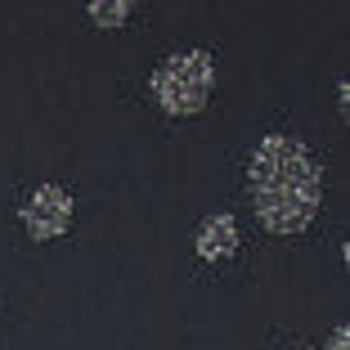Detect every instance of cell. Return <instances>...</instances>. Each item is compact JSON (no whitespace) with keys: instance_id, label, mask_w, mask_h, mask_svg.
Listing matches in <instances>:
<instances>
[{"instance_id":"cell-1","label":"cell","mask_w":350,"mask_h":350,"mask_svg":"<svg viewBox=\"0 0 350 350\" xmlns=\"http://www.w3.org/2000/svg\"><path fill=\"white\" fill-rule=\"evenodd\" d=\"M252 198L256 216L269 234H301L314 220L323 198L319 166L310 162L306 144L292 135H265L252 153Z\"/></svg>"},{"instance_id":"cell-2","label":"cell","mask_w":350,"mask_h":350,"mask_svg":"<svg viewBox=\"0 0 350 350\" xmlns=\"http://www.w3.org/2000/svg\"><path fill=\"white\" fill-rule=\"evenodd\" d=\"M216 85V59L206 50H189V54H171L157 63L153 72V99L166 113H198Z\"/></svg>"},{"instance_id":"cell-3","label":"cell","mask_w":350,"mask_h":350,"mask_svg":"<svg viewBox=\"0 0 350 350\" xmlns=\"http://www.w3.org/2000/svg\"><path fill=\"white\" fill-rule=\"evenodd\" d=\"M23 225H27V234L36 238V243L59 238L63 229L72 225V193L59 189V185H41L27 198V206H23Z\"/></svg>"},{"instance_id":"cell-4","label":"cell","mask_w":350,"mask_h":350,"mask_svg":"<svg viewBox=\"0 0 350 350\" xmlns=\"http://www.w3.org/2000/svg\"><path fill=\"white\" fill-rule=\"evenodd\" d=\"M234 247H238V220L229 216V211L206 216L202 229H198V256L202 260H225Z\"/></svg>"},{"instance_id":"cell-5","label":"cell","mask_w":350,"mask_h":350,"mask_svg":"<svg viewBox=\"0 0 350 350\" xmlns=\"http://www.w3.org/2000/svg\"><path fill=\"white\" fill-rule=\"evenodd\" d=\"M131 14H135L131 0H94V5H90V18L99 23V27H122Z\"/></svg>"},{"instance_id":"cell-6","label":"cell","mask_w":350,"mask_h":350,"mask_svg":"<svg viewBox=\"0 0 350 350\" xmlns=\"http://www.w3.org/2000/svg\"><path fill=\"white\" fill-rule=\"evenodd\" d=\"M328 350H350V328H346V323H337V328H332Z\"/></svg>"},{"instance_id":"cell-7","label":"cell","mask_w":350,"mask_h":350,"mask_svg":"<svg viewBox=\"0 0 350 350\" xmlns=\"http://www.w3.org/2000/svg\"><path fill=\"white\" fill-rule=\"evenodd\" d=\"M301 350H310V346H301Z\"/></svg>"}]
</instances>
